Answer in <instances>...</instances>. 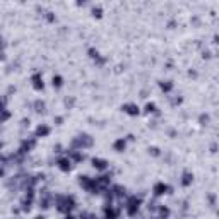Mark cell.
Masks as SVG:
<instances>
[{"mask_svg": "<svg viewBox=\"0 0 219 219\" xmlns=\"http://www.w3.org/2000/svg\"><path fill=\"white\" fill-rule=\"evenodd\" d=\"M45 110H46V105H45V101H41V99L34 101V111H36V113H45Z\"/></svg>", "mask_w": 219, "mask_h": 219, "instance_id": "obj_14", "label": "cell"}, {"mask_svg": "<svg viewBox=\"0 0 219 219\" xmlns=\"http://www.w3.org/2000/svg\"><path fill=\"white\" fill-rule=\"evenodd\" d=\"M149 154H152V156H159V149H158V147H149Z\"/></svg>", "mask_w": 219, "mask_h": 219, "instance_id": "obj_18", "label": "cell"}, {"mask_svg": "<svg viewBox=\"0 0 219 219\" xmlns=\"http://www.w3.org/2000/svg\"><path fill=\"white\" fill-rule=\"evenodd\" d=\"M199 120H200V123H202V125H205V123L209 122V117H207V115H202V117L199 118Z\"/></svg>", "mask_w": 219, "mask_h": 219, "instance_id": "obj_19", "label": "cell"}, {"mask_svg": "<svg viewBox=\"0 0 219 219\" xmlns=\"http://www.w3.org/2000/svg\"><path fill=\"white\" fill-rule=\"evenodd\" d=\"M52 195L50 193H43L41 197H39V207L41 209H48L50 207V204H52Z\"/></svg>", "mask_w": 219, "mask_h": 219, "instance_id": "obj_8", "label": "cell"}, {"mask_svg": "<svg viewBox=\"0 0 219 219\" xmlns=\"http://www.w3.org/2000/svg\"><path fill=\"white\" fill-rule=\"evenodd\" d=\"M139 207H140V199L137 195L127 197V200H125V211H127L128 216H135L139 212Z\"/></svg>", "mask_w": 219, "mask_h": 219, "instance_id": "obj_2", "label": "cell"}, {"mask_svg": "<svg viewBox=\"0 0 219 219\" xmlns=\"http://www.w3.org/2000/svg\"><path fill=\"white\" fill-rule=\"evenodd\" d=\"M159 87H161V91L170 92L171 89H173V82H171V80H161V82H159Z\"/></svg>", "mask_w": 219, "mask_h": 219, "instance_id": "obj_13", "label": "cell"}, {"mask_svg": "<svg viewBox=\"0 0 219 219\" xmlns=\"http://www.w3.org/2000/svg\"><path fill=\"white\" fill-rule=\"evenodd\" d=\"M64 219H75V217H74V216H72V214H67V216H65Z\"/></svg>", "mask_w": 219, "mask_h": 219, "instance_id": "obj_22", "label": "cell"}, {"mask_svg": "<svg viewBox=\"0 0 219 219\" xmlns=\"http://www.w3.org/2000/svg\"><path fill=\"white\" fill-rule=\"evenodd\" d=\"M57 166H58L60 171L67 173V171H70V168H72V159H70L69 156H62V158L57 159Z\"/></svg>", "mask_w": 219, "mask_h": 219, "instance_id": "obj_3", "label": "cell"}, {"mask_svg": "<svg viewBox=\"0 0 219 219\" xmlns=\"http://www.w3.org/2000/svg\"><path fill=\"white\" fill-rule=\"evenodd\" d=\"M111 193L117 195V197H123V195H125V188H123L122 185H115V187L111 188Z\"/></svg>", "mask_w": 219, "mask_h": 219, "instance_id": "obj_15", "label": "cell"}, {"mask_svg": "<svg viewBox=\"0 0 219 219\" xmlns=\"http://www.w3.org/2000/svg\"><path fill=\"white\" fill-rule=\"evenodd\" d=\"M9 117H11V113L7 111V108H4V118H2V120L5 122V120H7V118H9Z\"/></svg>", "mask_w": 219, "mask_h": 219, "instance_id": "obj_20", "label": "cell"}, {"mask_svg": "<svg viewBox=\"0 0 219 219\" xmlns=\"http://www.w3.org/2000/svg\"><path fill=\"white\" fill-rule=\"evenodd\" d=\"M31 82H33V87L36 89V91H41L43 87H45V84H43V77L39 72H34V74L31 75Z\"/></svg>", "mask_w": 219, "mask_h": 219, "instance_id": "obj_6", "label": "cell"}, {"mask_svg": "<svg viewBox=\"0 0 219 219\" xmlns=\"http://www.w3.org/2000/svg\"><path fill=\"white\" fill-rule=\"evenodd\" d=\"M92 166H94L98 171H105L108 168V161L101 159V158H92Z\"/></svg>", "mask_w": 219, "mask_h": 219, "instance_id": "obj_7", "label": "cell"}, {"mask_svg": "<svg viewBox=\"0 0 219 219\" xmlns=\"http://www.w3.org/2000/svg\"><path fill=\"white\" fill-rule=\"evenodd\" d=\"M123 113H127V115H130V117H135V115H139L140 113V108L135 105V103H127V105H123L122 106Z\"/></svg>", "mask_w": 219, "mask_h": 219, "instance_id": "obj_5", "label": "cell"}, {"mask_svg": "<svg viewBox=\"0 0 219 219\" xmlns=\"http://www.w3.org/2000/svg\"><path fill=\"white\" fill-rule=\"evenodd\" d=\"M144 111L145 113H154L156 111V105H154V103H147L145 108H144Z\"/></svg>", "mask_w": 219, "mask_h": 219, "instance_id": "obj_17", "label": "cell"}, {"mask_svg": "<svg viewBox=\"0 0 219 219\" xmlns=\"http://www.w3.org/2000/svg\"><path fill=\"white\" fill-rule=\"evenodd\" d=\"M170 190L171 188L168 187L164 182H158L154 187H152V193H154L156 197H161V195H164V193H170Z\"/></svg>", "mask_w": 219, "mask_h": 219, "instance_id": "obj_4", "label": "cell"}, {"mask_svg": "<svg viewBox=\"0 0 219 219\" xmlns=\"http://www.w3.org/2000/svg\"><path fill=\"white\" fill-rule=\"evenodd\" d=\"M53 200H55V205H57V211L65 214V216L70 214L72 209L75 207V200H74L72 195H57Z\"/></svg>", "mask_w": 219, "mask_h": 219, "instance_id": "obj_1", "label": "cell"}, {"mask_svg": "<svg viewBox=\"0 0 219 219\" xmlns=\"http://www.w3.org/2000/svg\"><path fill=\"white\" fill-rule=\"evenodd\" d=\"M34 219H45V216H36Z\"/></svg>", "mask_w": 219, "mask_h": 219, "instance_id": "obj_23", "label": "cell"}, {"mask_svg": "<svg viewBox=\"0 0 219 219\" xmlns=\"http://www.w3.org/2000/svg\"><path fill=\"white\" fill-rule=\"evenodd\" d=\"M50 134V127L48 125H39L36 128V137H46Z\"/></svg>", "mask_w": 219, "mask_h": 219, "instance_id": "obj_12", "label": "cell"}, {"mask_svg": "<svg viewBox=\"0 0 219 219\" xmlns=\"http://www.w3.org/2000/svg\"><path fill=\"white\" fill-rule=\"evenodd\" d=\"M55 122H57V125H62V122H64V118H62V117H57V118H55Z\"/></svg>", "mask_w": 219, "mask_h": 219, "instance_id": "obj_21", "label": "cell"}, {"mask_svg": "<svg viewBox=\"0 0 219 219\" xmlns=\"http://www.w3.org/2000/svg\"><path fill=\"white\" fill-rule=\"evenodd\" d=\"M52 84H53L55 89H60V87L64 86V79H62L60 75H53V79H52Z\"/></svg>", "mask_w": 219, "mask_h": 219, "instance_id": "obj_16", "label": "cell"}, {"mask_svg": "<svg viewBox=\"0 0 219 219\" xmlns=\"http://www.w3.org/2000/svg\"><path fill=\"white\" fill-rule=\"evenodd\" d=\"M127 147V139H117L113 142V149L117 151V152H123Z\"/></svg>", "mask_w": 219, "mask_h": 219, "instance_id": "obj_9", "label": "cell"}, {"mask_svg": "<svg viewBox=\"0 0 219 219\" xmlns=\"http://www.w3.org/2000/svg\"><path fill=\"white\" fill-rule=\"evenodd\" d=\"M193 182V175L190 171H183L182 175V187H188V185H192Z\"/></svg>", "mask_w": 219, "mask_h": 219, "instance_id": "obj_10", "label": "cell"}, {"mask_svg": "<svg viewBox=\"0 0 219 219\" xmlns=\"http://www.w3.org/2000/svg\"><path fill=\"white\" fill-rule=\"evenodd\" d=\"M170 209L166 207V205H159L158 207V219H168L170 217Z\"/></svg>", "mask_w": 219, "mask_h": 219, "instance_id": "obj_11", "label": "cell"}]
</instances>
